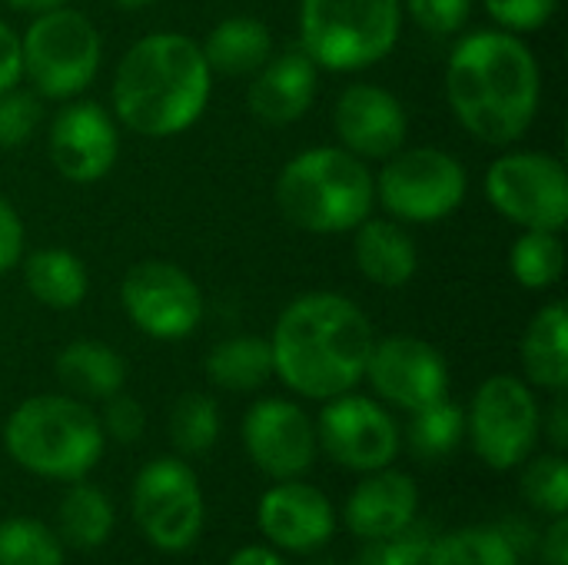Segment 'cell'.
<instances>
[{
	"mask_svg": "<svg viewBox=\"0 0 568 565\" xmlns=\"http://www.w3.org/2000/svg\"><path fill=\"white\" fill-rule=\"evenodd\" d=\"M539 63L509 30L466 33L446 67V97L456 120L489 147H509L536 120Z\"/></svg>",
	"mask_w": 568,
	"mask_h": 565,
	"instance_id": "6da1fadb",
	"label": "cell"
},
{
	"mask_svg": "<svg viewBox=\"0 0 568 565\" xmlns=\"http://www.w3.org/2000/svg\"><path fill=\"white\" fill-rule=\"evenodd\" d=\"M523 493L532 509L546 516H566L568 513V463L562 453L536 456L523 473Z\"/></svg>",
	"mask_w": 568,
	"mask_h": 565,
	"instance_id": "d6a6232c",
	"label": "cell"
},
{
	"mask_svg": "<svg viewBox=\"0 0 568 565\" xmlns=\"http://www.w3.org/2000/svg\"><path fill=\"white\" fill-rule=\"evenodd\" d=\"M40 123V100L27 90H3L0 93V150L23 147Z\"/></svg>",
	"mask_w": 568,
	"mask_h": 565,
	"instance_id": "e575fe53",
	"label": "cell"
},
{
	"mask_svg": "<svg viewBox=\"0 0 568 565\" xmlns=\"http://www.w3.org/2000/svg\"><path fill=\"white\" fill-rule=\"evenodd\" d=\"M353 260L359 273L386 290L406 286L419 270V250L409 230L396 220H363L356 226Z\"/></svg>",
	"mask_w": 568,
	"mask_h": 565,
	"instance_id": "44dd1931",
	"label": "cell"
},
{
	"mask_svg": "<svg viewBox=\"0 0 568 565\" xmlns=\"http://www.w3.org/2000/svg\"><path fill=\"white\" fill-rule=\"evenodd\" d=\"M103 403H106V410H103V416H100L103 436H110V440H116V443H123V446L136 443V440L143 436V430H146V413H143V406H140L133 396H126V393H113V396L103 400Z\"/></svg>",
	"mask_w": 568,
	"mask_h": 565,
	"instance_id": "74e56055",
	"label": "cell"
},
{
	"mask_svg": "<svg viewBox=\"0 0 568 565\" xmlns=\"http://www.w3.org/2000/svg\"><path fill=\"white\" fill-rule=\"evenodd\" d=\"M466 430L476 456L489 470L506 473L523 466L532 456L542 433L536 393L509 373L489 376L473 396Z\"/></svg>",
	"mask_w": 568,
	"mask_h": 565,
	"instance_id": "9c48e42d",
	"label": "cell"
},
{
	"mask_svg": "<svg viewBox=\"0 0 568 565\" xmlns=\"http://www.w3.org/2000/svg\"><path fill=\"white\" fill-rule=\"evenodd\" d=\"M376 396L399 410H419L449 396L446 356L419 336L376 340L366 360V376Z\"/></svg>",
	"mask_w": 568,
	"mask_h": 565,
	"instance_id": "9a60e30c",
	"label": "cell"
},
{
	"mask_svg": "<svg viewBox=\"0 0 568 565\" xmlns=\"http://www.w3.org/2000/svg\"><path fill=\"white\" fill-rule=\"evenodd\" d=\"M113 7H120V10H143V7H150V3H156V0H110Z\"/></svg>",
	"mask_w": 568,
	"mask_h": 565,
	"instance_id": "f6af8a7d",
	"label": "cell"
},
{
	"mask_svg": "<svg viewBox=\"0 0 568 565\" xmlns=\"http://www.w3.org/2000/svg\"><path fill=\"white\" fill-rule=\"evenodd\" d=\"M120 157V137L110 110L93 100L67 103L50 123V160L70 183L103 180Z\"/></svg>",
	"mask_w": 568,
	"mask_h": 565,
	"instance_id": "2e32d148",
	"label": "cell"
},
{
	"mask_svg": "<svg viewBox=\"0 0 568 565\" xmlns=\"http://www.w3.org/2000/svg\"><path fill=\"white\" fill-rule=\"evenodd\" d=\"M206 376L216 390L253 393L273 376V350L263 336H230L206 356Z\"/></svg>",
	"mask_w": 568,
	"mask_h": 565,
	"instance_id": "484cf974",
	"label": "cell"
},
{
	"mask_svg": "<svg viewBox=\"0 0 568 565\" xmlns=\"http://www.w3.org/2000/svg\"><path fill=\"white\" fill-rule=\"evenodd\" d=\"M399 0H303L300 47L333 73L366 70L386 60L399 40Z\"/></svg>",
	"mask_w": 568,
	"mask_h": 565,
	"instance_id": "8992f818",
	"label": "cell"
},
{
	"mask_svg": "<svg viewBox=\"0 0 568 565\" xmlns=\"http://www.w3.org/2000/svg\"><path fill=\"white\" fill-rule=\"evenodd\" d=\"M542 565H568V523L566 516H556L552 526L542 536Z\"/></svg>",
	"mask_w": 568,
	"mask_h": 565,
	"instance_id": "60d3db41",
	"label": "cell"
},
{
	"mask_svg": "<svg viewBox=\"0 0 568 565\" xmlns=\"http://www.w3.org/2000/svg\"><path fill=\"white\" fill-rule=\"evenodd\" d=\"M523 556L503 536L499 526L459 529L433 539L429 565H519Z\"/></svg>",
	"mask_w": 568,
	"mask_h": 565,
	"instance_id": "83f0119b",
	"label": "cell"
},
{
	"mask_svg": "<svg viewBox=\"0 0 568 565\" xmlns=\"http://www.w3.org/2000/svg\"><path fill=\"white\" fill-rule=\"evenodd\" d=\"M3 446L27 473L57 483H77L100 463L106 436L100 416L83 400L43 393L23 400L10 413L3 426Z\"/></svg>",
	"mask_w": 568,
	"mask_h": 565,
	"instance_id": "277c9868",
	"label": "cell"
},
{
	"mask_svg": "<svg viewBox=\"0 0 568 565\" xmlns=\"http://www.w3.org/2000/svg\"><path fill=\"white\" fill-rule=\"evenodd\" d=\"M373 323L339 293H306L293 300L270 336L273 373L306 400L353 393L366 376Z\"/></svg>",
	"mask_w": 568,
	"mask_h": 565,
	"instance_id": "7a4b0ae2",
	"label": "cell"
},
{
	"mask_svg": "<svg viewBox=\"0 0 568 565\" xmlns=\"http://www.w3.org/2000/svg\"><path fill=\"white\" fill-rule=\"evenodd\" d=\"M523 370L532 386L566 393L568 386V313L562 303L542 306L523 336Z\"/></svg>",
	"mask_w": 568,
	"mask_h": 565,
	"instance_id": "603a6c76",
	"label": "cell"
},
{
	"mask_svg": "<svg viewBox=\"0 0 568 565\" xmlns=\"http://www.w3.org/2000/svg\"><path fill=\"white\" fill-rule=\"evenodd\" d=\"M416 516H419L416 483L406 473H396L389 466L366 473V480L349 493L346 509H343L346 529L363 543L393 536L406 529Z\"/></svg>",
	"mask_w": 568,
	"mask_h": 565,
	"instance_id": "ffe728a7",
	"label": "cell"
},
{
	"mask_svg": "<svg viewBox=\"0 0 568 565\" xmlns=\"http://www.w3.org/2000/svg\"><path fill=\"white\" fill-rule=\"evenodd\" d=\"M100 57L103 40L93 20L67 3L33 13V23L20 37L23 77L40 97L50 100H70L83 93L100 70Z\"/></svg>",
	"mask_w": 568,
	"mask_h": 565,
	"instance_id": "52a82bcc",
	"label": "cell"
},
{
	"mask_svg": "<svg viewBox=\"0 0 568 565\" xmlns=\"http://www.w3.org/2000/svg\"><path fill=\"white\" fill-rule=\"evenodd\" d=\"M399 3L433 37L459 33L473 13V0H399Z\"/></svg>",
	"mask_w": 568,
	"mask_h": 565,
	"instance_id": "d590c367",
	"label": "cell"
},
{
	"mask_svg": "<svg viewBox=\"0 0 568 565\" xmlns=\"http://www.w3.org/2000/svg\"><path fill=\"white\" fill-rule=\"evenodd\" d=\"M57 529L73 549H100L113 533V506L106 493L77 480L57 506Z\"/></svg>",
	"mask_w": 568,
	"mask_h": 565,
	"instance_id": "4316f807",
	"label": "cell"
},
{
	"mask_svg": "<svg viewBox=\"0 0 568 565\" xmlns=\"http://www.w3.org/2000/svg\"><path fill=\"white\" fill-rule=\"evenodd\" d=\"M3 3L13 7V10H23V13H43V10L63 7L67 0H3Z\"/></svg>",
	"mask_w": 568,
	"mask_h": 565,
	"instance_id": "ee69618b",
	"label": "cell"
},
{
	"mask_svg": "<svg viewBox=\"0 0 568 565\" xmlns=\"http://www.w3.org/2000/svg\"><path fill=\"white\" fill-rule=\"evenodd\" d=\"M489 203L523 230L562 233L568 223V176L552 153H503L486 173Z\"/></svg>",
	"mask_w": 568,
	"mask_h": 565,
	"instance_id": "8fae6325",
	"label": "cell"
},
{
	"mask_svg": "<svg viewBox=\"0 0 568 565\" xmlns=\"http://www.w3.org/2000/svg\"><path fill=\"white\" fill-rule=\"evenodd\" d=\"M27 293L50 310H77L87 300L90 276L80 256L60 246H43L23 260Z\"/></svg>",
	"mask_w": 568,
	"mask_h": 565,
	"instance_id": "d4e9b609",
	"label": "cell"
},
{
	"mask_svg": "<svg viewBox=\"0 0 568 565\" xmlns=\"http://www.w3.org/2000/svg\"><path fill=\"white\" fill-rule=\"evenodd\" d=\"M336 133L343 150L359 160H389L409 133L406 107L376 83H349L336 100Z\"/></svg>",
	"mask_w": 568,
	"mask_h": 565,
	"instance_id": "e0dca14e",
	"label": "cell"
},
{
	"mask_svg": "<svg viewBox=\"0 0 568 565\" xmlns=\"http://www.w3.org/2000/svg\"><path fill=\"white\" fill-rule=\"evenodd\" d=\"M243 446L246 456L256 463V470H263L276 483L303 480L320 453L316 423L306 416V410L276 396H266L246 410Z\"/></svg>",
	"mask_w": 568,
	"mask_h": 565,
	"instance_id": "5bb4252c",
	"label": "cell"
},
{
	"mask_svg": "<svg viewBox=\"0 0 568 565\" xmlns=\"http://www.w3.org/2000/svg\"><path fill=\"white\" fill-rule=\"evenodd\" d=\"M376 203L373 173L343 147L296 153L276 180L280 213L306 233H349Z\"/></svg>",
	"mask_w": 568,
	"mask_h": 565,
	"instance_id": "5b68a950",
	"label": "cell"
},
{
	"mask_svg": "<svg viewBox=\"0 0 568 565\" xmlns=\"http://www.w3.org/2000/svg\"><path fill=\"white\" fill-rule=\"evenodd\" d=\"M486 13L509 33H529L552 20L559 0H483Z\"/></svg>",
	"mask_w": 568,
	"mask_h": 565,
	"instance_id": "8d00e7d4",
	"label": "cell"
},
{
	"mask_svg": "<svg viewBox=\"0 0 568 565\" xmlns=\"http://www.w3.org/2000/svg\"><path fill=\"white\" fill-rule=\"evenodd\" d=\"M333 565H359V563H333Z\"/></svg>",
	"mask_w": 568,
	"mask_h": 565,
	"instance_id": "bcb514c9",
	"label": "cell"
},
{
	"mask_svg": "<svg viewBox=\"0 0 568 565\" xmlns=\"http://www.w3.org/2000/svg\"><path fill=\"white\" fill-rule=\"evenodd\" d=\"M53 373H57L60 386L67 390V396H77L83 403L87 400H110L126 383L123 356L100 340L67 343L53 360Z\"/></svg>",
	"mask_w": 568,
	"mask_h": 565,
	"instance_id": "7402d4cb",
	"label": "cell"
},
{
	"mask_svg": "<svg viewBox=\"0 0 568 565\" xmlns=\"http://www.w3.org/2000/svg\"><path fill=\"white\" fill-rule=\"evenodd\" d=\"M433 529L426 523H419V516L383 539H373L363 556L356 559L359 565H429V549H433Z\"/></svg>",
	"mask_w": 568,
	"mask_h": 565,
	"instance_id": "836d02e7",
	"label": "cell"
},
{
	"mask_svg": "<svg viewBox=\"0 0 568 565\" xmlns=\"http://www.w3.org/2000/svg\"><path fill=\"white\" fill-rule=\"evenodd\" d=\"M316 443L336 466L376 473L399 456V426L369 396L343 393L326 400L316 420Z\"/></svg>",
	"mask_w": 568,
	"mask_h": 565,
	"instance_id": "4fadbf2b",
	"label": "cell"
},
{
	"mask_svg": "<svg viewBox=\"0 0 568 565\" xmlns=\"http://www.w3.org/2000/svg\"><path fill=\"white\" fill-rule=\"evenodd\" d=\"M203 57L213 73L250 77L273 57V33L256 17H226L210 30Z\"/></svg>",
	"mask_w": 568,
	"mask_h": 565,
	"instance_id": "cb8c5ba5",
	"label": "cell"
},
{
	"mask_svg": "<svg viewBox=\"0 0 568 565\" xmlns=\"http://www.w3.org/2000/svg\"><path fill=\"white\" fill-rule=\"evenodd\" d=\"M120 303L130 323L153 340H186L203 320L196 280L166 260L133 263L120 283Z\"/></svg>",
	"mask_w": 568,
	"mask_h": 565,
	"instance_id": "7c38bea8",
	"label": "cell"
},
{
	"mask_svg": "<svg viewBox=\"0 0 568 565\" xmlns=\"http://www.w3.org/2000/svg\"><path fill=\"white\" fill-rule=\"evenodd\" d=\"M463 433H466V413L449 396H443V400H436L429 406L413 410L409 450L419 460L436 463V460H446L449 453H456Z\"/></svg>",
	"mask_w": 568,
	"mask_h": 565,
	"instance_id": "f546056e",
	"label": "cell"
},
{
	"mask_svg": "<svg viewBox=\"0 0 568 565\" xmlns=\"http://www.w3.org/2000/svg\"><path fill=\"white\" fill-rule=\"evenodd\" d=\"M373 186L376 200L399 223H439L463 206L469 176L453 153L413 147L396 150Z\"/></svg>",
	"mask_w": 568,
	"mask_h": 565,
	"instance_id": "ba28073f",
	"label": "cell"
},
{
	"mask_svg": "<svg viewBox=\"0 0 568 565\" xmlns=\"http://www.w3.org/2000/svg\"><path fill=\"white\" fill-rule=\"evenodd\" d=\"M316 80L320 67L313 57L303 47H290L256 70L246 93L250 113L270 127L296 123L316 100Z\"/></svg>",
	"mask_w": 568,
	"mask_h": 565,
	"instance_id": "d6986e66",
	"label": "cell"
},
{
	"mask_svg": "<svg viewBox=\"0 0 568 565\" xmlns=\"http://www.w3.org/2000/svg\"><path fill=\"white\" fill-rule=\"evenodd\" d=\"M549 440H552L556 453H562L568 446V403L562 393H556V403L549 410Z\"/></svg>",
	"mask_w": 568,
	"mask_h": 565,
	"instance_id": "b9f144b4",
	"label": "cell"
},
{
	"mask_svg": "<svg viewBox=\"0 0 568 565\" xmlns=\"http://www.w3.org/2000/svg\"><path fill=\"white\" fill-rule=\"evenodd\" d=\"M23 256V223L7 196H0V276Z\"/></svg>",
	"mask_w": 568,
	"mask_h": 565,
	"instance_id": "f35d334b",
	"label": "cell"
},
{
	"mask_svg": "<svg viewBox=\"0 0 568 565\" xmlns=\"http://www.w3.org/2000/svg\"><path fill=\"white\" fill-rule=\"evenodd\" d=\"M133 519L140 533L163 553H186L203 529V490L196 473L176 460L160 456L133 480Z\"/></svg>",
	"mask_w": 568,
	"mask_h": 565,
	"instance_id": "30bf717a",
	"label": "cell"
},
{
	"mask_svg": "<svg viewBox=\"0 0 568 565\" xmlns=\"http://www.w3.org/2000/svg\"><path fill=\"white\" fill-rule=\"evenodd\" d=\"M23 77V60H20V37L0 20V93L13 90Z\"/></svg>",
	"mask_w": 568,
	"mask_h": 565,
	"instance_id": "ab89813d",
	"label": "cell"
},
{
	"mask_svg": "<svg viewBox=\"0 0 568 565\" xmlns=\"http://www.w3.org/2000/svg\"><path fill=\"white\" fill-rule=\"evenodd\" d=\"M566 266L562 236L552 230H526L509 250V270L519 286L526 290H549L559 283Z\"/></svg>",
	"mask_w": 568,
	"mask_h": 565,
	"instance_id": "f1b7e54d",
	"label": "cell"
},
{
	"mask_svg": "<svg viewBox=\"0 0 568 565\" xmlns=\"http://www.w3.org/2000/svg\"><path fill=\"white\" fill-rule=\"evenodd\" d=\"M0 565H63V539L30 516L3 519Z\"/></svg>",
	"mask_w": 568,
	"mask_h": 565,
	"instance_id": "1f68e13d",
	"label": "cell"
},
{
	"mask_svg": "<svg viewBox=\"0 0 568 565\" xmlns=\"http://www.w3.org/2000/svg\"><path fill=\"white\" fill-rule=\"evenodd\" d=\"M170 443L180 456H203L220 440V406L206 393H183L170 410Z\"/></svg>",
	"mask_w": 568,
	"mask_h": 565,
	"instance_id": "4dcf8cb0",
	"label": "cell"
},
{
	"mask_svg": "<svg viewBox=\"0 0 568 565\" xmlns=\"http://www.w3.org/2000/svg\"><path fill=\"white\" fill-rule=\"evenodd\" d=\"M213 90V70L203 47L186 33H146L116 63L113 110L116 120L140 137H176L190 130Z\"/></svg>",
	"mask_w": 568,
	"mask_h": 565,
	"instance_id": "3957f363",
	"label": "cell"
},
{
	"mask_svg": "<svg viewBox=\"0 0 568 565\" xmlns=\"http://www.w3.org/2000/svg\"><path fill=\"white\" fill-rule=\"evenodd\" d=\"M256 519L263 536L286 553H313L336 533V513L329 500L303 480H280L273 490H266Z\"/></svg>",
	"mask_w": 568,
	"mask_h": 565,
	"instance_id": "ac0fdd59",
	"label": "cell"
},
{
	"mask_svg": "<svg viewBox=\"0 0 568 565\" xmlns=\"http://www.w3.org/2000/svg\"><path fill=\"white\" fill-rule=\"evenodd\" d=\"M230 565H286V559L266 546H243L240 553H233Z\"/></svg>",
	"mask_w": 568,
	"mask_h": 565,
	"instance_id": "7bdbcfd3",
	"label": "cell"
}]
</instances>
